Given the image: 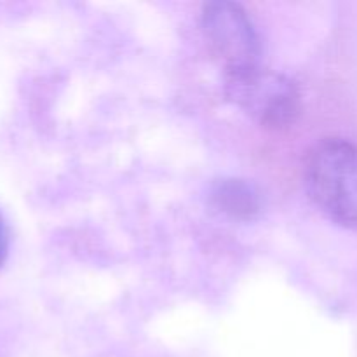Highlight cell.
<instances>
[{
  "mask_svg": "<svg viewBox=\"0 0 357 357\" xmlns=\"http://www.w3.org/2000/svg\"><path fill=\"white\" fill-rule=\"evenodd\" d=\"M305 185L317 208L342 225H357V146L324 139L310 150Z\"/></svg>",
  "mask_w": 357,
  "mask_h": 357,
  "instance_id": "1",
  "label": "cell"
},
{
  "mask_svg": "<svg viewBox=\"0 0 357 357\" xmlns=\"http://www.w3.org/2000/svg\"><path fill=\"white\" fill-rule=\"evenodd\" d=\"M227 94L264 128H286L295 122L300 112V93L295 82L261 66L227 77Z\"/></svg>",
  "mask_w": 357,
  "mask_h": 357,
  "instance_id": "2",
  "label": "cell"
},
{
  "mask_svg": "<svg viewBox=\"0 0 357 357\" xmlns=\"http://www.w3.org/2000/svg\"><path fill=\"white\" fill-rule=\"evenodd\" d=\"M202 31L227 77L258 68L260 40L246 10L232 2H211L202 9Z\"/></svg>",
  "mask_w": 357,
  "mask_h": 357,
  "instance_id": "3",
  "label": "cell"
},
{
  "mask_svg": "<svg viewBox=\"0 0 357 357\" xmlns=\"http://www.w3.org/2000/svg\"><path fill=\"white\" fill-rule=\"evenodd\" d=\"M209 201L216 211L223 213L232 220H241V222L257 218L264 208L261 195L257 187L244 180H236V178L216 181L209 192Z\"/></svg>",
  "mask_w": 357,
  "mask_h": 357,
  "instance_id": "4",
  "label": "cell"
},
{
  "mask_svg": "<svg viewBox=\"0 0 357 357\" xmlns=\"http://www.w3.org/2000/svg\"><path fill=\"white\" fill-rule=\"evenodd\" d=\"M7 246H9V237H7V229L6 223H3V218L0 216V265L6 260Z\"/></svg>",
  "mask_w": 357,
  "mask_h": 357,
  "instance_id": "5",
  "label": "cell"
}]
</instances>
